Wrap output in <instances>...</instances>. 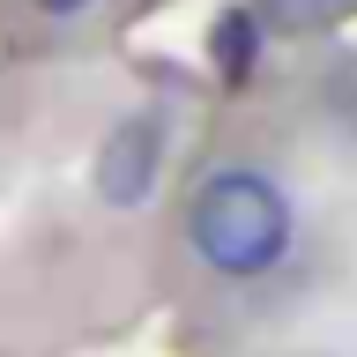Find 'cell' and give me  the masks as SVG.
Masks as SVG:
<instances>
[{
  "mask_svg": "<svg viewBox=\"0 0 357 357\" xmlns=\"http://www.w3.org/2000/svg\"><path fill=\"white\" fill-rule=\"evenodd\" d=\"M156 186V119H119L97 149V194L105 201H149Z\"/></svg>",
  "mask_w": 357,
  "mask_h": 357,
  "instance_id": "7a4b0ae2",
  "label": "cell"
},
{
  "mask_svg": "<svg viewBox=\"0 0 357 357\" xmlns=\"http://www.w3.org/2000/svg\"><path fill=\"white\" fill-rule=\"evenodd\" d=\"M186 231H194V253L208 268L261 275V268L283 261V245H290V201L261 172H216L194 194V208H186Z\"/></svg>",
  "mask_w": 357,
  "mask_h": 357,
  "instance_id": "6da1fadb",
  "label": "cell"
},
{
  "mask_svg": "<svg viewBox=\"0 0 357 357\" xmlns=\"http://www.w3.org/2000/svg\"><path fill=\"white\" fill-rule=\"evenodd\" d=\"M38 8H52V15H67V8H82V0H38Z\"/></svg>",
  "mask_w": 357,
  "mask_h": 357,
  "instance_id": "277c9868",
  "label": "cell"
},
{
  "mask_svg": "<svg viewBox=\"0 0 357 357\" xmlns=\"http://www.w3.org/2000/svg\"><path fill=\"white\" fill-rule=\"evenodd\" d=\"M245 30H253V15H223V30H216V52H223V75L231 82L245 75Z\"/></svg>",
  "mask_w": 357,
  "mask_h": 357,
  "instance_id": "3957f363",
  "label": "cell"
}]
</instances>
